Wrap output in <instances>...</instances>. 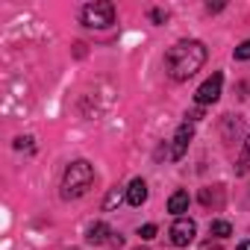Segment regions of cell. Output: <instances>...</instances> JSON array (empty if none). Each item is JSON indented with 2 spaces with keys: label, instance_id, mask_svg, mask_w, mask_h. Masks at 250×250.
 <instances>
[{
  "label": "cell",
  "instance_id": "obj_1",
  "mask_svg": "<svg viewBox=\"0 0 250 250\" xmlns=\"http://www.w3.org/2000/svg\"><path fill=\"white\" fill-rule=\"evenodd\" d=\"M206 62V47L203 42H177L168 53H165V71L171 80L183 83L188 77H194Z\"/></svg>",
  "mask_w": 250,
  "mask_h": 250
},
{
  "label": "cell",
  "instance_id": "obj_2",
  "mask_svg": "<svg viewBox=\"0 0 250 250\" xmlns=\"http://www.w3.org/2000/svg\"><path fill=\"white\" fill-rule=\"evenodd\" d=\"M94 183V168L85 162V159H77L65 168V177H62V197L65 200H77L83 197Z\"/></svg>",
  "mask_w": 250,
  "mask_h": 250
},
{
  "label": "cell",
  "instance_id": "obj_3",
  "mask_svg": "<svg viewBox=\"0 0 250 250\" xmlns=\"http://www.w3.org/2000/svg\"><path fill=\"white\" fill-rule=\"evenodd\" d=\"M83 24L88 30H106L115 24V3L109 0H94V3L83 6Z\"/></svg>",
  "mask_w": 250,
  "mask_h": 250
},
{
  "label": "cell",
  "instance_id": "obj_4",
  "mask_svg": "<svg viewBox=\"0 0 250 250\" xmlns=\"http://www.w3.org/2000/svg\"><path fill=\"white\" fill-rule=\"evenodd\" d=\"M168 235H171V244H174V247H188V244L194 241V235H197V224H194L191 218H177V221L171 224Z\"/></svg>",
  "mask_w": 250,
  "mask_h": 250
},
{
  "label": "cell",
  "instance_id": "obj_5",
  "mask_svg": "<svg viewBox=\"0 0 250 250\" xmlns=\"http://www.w3.org/2000/svg\"><path fill=\"white\" fill-rule=\"evenodd\" d=\"M221 85H224V77L221 74H212L197 91H194V100H197V106H209V103H215L218 97H221Z\"/></svg>",
  "mask_w": 250,
  "mask_h": 250
},
{
  "label": "cell",
  "instance_id": "obj_6",
  "mask_svg": "<svg viewBox=\"0 0 250 250\" xmlns=\"http://www.w3.org/2000/svg\"><path fill=\"white\" fill-rule=\"evenodd\" d=\"M191 139H194V124H191V121L180 124V130L174 133V142H171V159H183Z\"/></svg>",
  "mask_w": 250,
  "mask_h": 250
},
{
  "label": "cell",
  "instance_id": "obj_7",
  "mask_svg": "<svg viewBox=\"0 0 250 250\" xmlns=\"http://www.w3.org/2000/svg\"><path fill=\"white\" fill-rule=\"evenodd\" d=\"M147 200V183L142 180V177H136L130 186H127V203L130 206H142Z\"/></svg>",
  "mask_w": 250,
  "mask_h": 250
},
{
  "label": "cell",
  "instance_id": "obj_8",
  "mask_svg": "<svg viewBox=\"0 0 250 250\" xmlns=\"http://www.w3.org/2000/svg\"><path fill=\"white\" fill-rule=\"evenodd\" d=\"M188 203H191L188 191H174V194L168 197V212L177 215V218H183V212H188Z\"/></svg>",
  "mask_w": 250,
  "mask_h": 250
},
{
  "label": "cell",
  "instance_id": "obj_9",
  "mask_svg": "<svg viewBox=\"0 0 250 250\" xmlns=\"http://www.w3.org/2000/svg\"><path fill=\"white\" fill-rule=\"evenodd\" d=\"M109 235H112V229L106 224H94V227H88V235L85 238H88V244H112L115 247V241Z\"/></svg>",
  "mask_w": 250,
  "mask_h": 250
},
{
  "label": "cell",
  "instance_id": "obj_10",
  "mask_svg": "<svg viewBox=\"0 0 250 250\" xmlns=\"http://www.w3.org/2000/svg\"><path fill=\"white\" fill-rule=\"evenodd\" d=\"M209 232H212L215 238H227V235H232V227H229L227 221H212V224H209Z\"/></svg>",
  "mask_w": 250,
  "mask_h": 250
},
{
  "label": "cell",
  "instance_id": "obj_11",
  "mask_svg": "<svg viewBox=\"0 0 250 250\" xmlns=\"http://www.w3.org/2000/svg\"><path fill=\"white\" fill-rule=\"evenodd\" d=\"M124 197H127V194H124L121 188H112V191L106 194V200H103V209H106V212H109V209H115V206H118Z\"/></svg>",
  "mask_w": 250,
  "mask_h": 250
},
{
  "label": "cell",
  "instance_id": "obj_12",
  "mask_svg": "<svg viewBox=\"0 0 250 250\" xmlns=\"http://www.w3.org/2000/svg\"><path fill=\"white\" fill-rule=\"evenodd\" d=\"M235 59H238V62H247V59H250V39L235 47Z\"/></svg>",
  "mask_w": 250,
  "mask_h": 250
},
{
  "label": "cell",
  "instance_id": "obj_13",
  "mask_svg": "<svg viewBox=\"0 0 250 250\" xmlns=\"http://www.w3.org/2000/svg\"><path fill=\"white\" fill-rule=\"evenodd\" d=\"M139 235H142L145 241H150V238H156V224H145V227L139 229Z\"/></svg>",
  "mask_w": 250,
  "mask_h": 250
},
{
  "label": "cell",
  "instance_id": "obj_14",
  "mask_svg": "<svg viewBox=\"0 0 250 250\" xmlns=\"http://www.w3.org/2000/svg\"><path fill=\"white\" fill-rule=\"evenodd\" d=\"M150 21H153V24H165V21H168V12H162V9H153V12H150Z\"/></svg>",
  "mask_w": 250,
  "mask_h": 250
},
{
  "label": "cell",
  "instance_id": "obj_15",
  "mask_svg": "<svg viewBox=\"0 0 250 250\" xmlns=\"http://www.w3.org/2000/svg\"><path fill=\"white\" fill-rule=\"evenodd\" d=\"M15 147H18V150H24V147H27V150H33V139H30V136H27V139H18V142H15Z\"/></svg>",
  "mask_w": 250,
  "mask_h": 250
},
{
  "label": "cell",
  "instance_id": "obj_16",
  "mask_svg": "<svg viewBox=\"0 0 250 250\" xmlns=\"http://www.w3.org/2000/svg\"><path fill=\"white\" fill-rule=\"evenodd\" d=\"M244 159H250V136H247V142H244Z\"/></svg>",
  "mask_w": 250,
  "mask_h": 250
},
{
  "label": "cell",
  "instance_id": "obj_17",
  "mask_svg": "<svg viewBox=\"0 0 250 250\" xmlns=\"http://www.w3.org/2000/svg\"><path fill=\"white\" fill-rule=\"evenodd\" d=\"M235 250H250V241H241V244H238Z\"/></svg>",
  "mask_w": 250,
  "mask_h": 250
},
{
  "label": "cell",
  "instance_id": "obj_18",
  "mask_svg": "<svg viewBox=\"0 0 250 250\" xmlns=\"http://www.w3.org/2000/svg\"><path fill=\"white\" fill-rule=\"evenodd\" d=\"M136 250H145V247H136Z\"/></svg>",
  "mask_w": 250,
  "mask_h": 250
}]
</instances>
